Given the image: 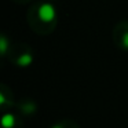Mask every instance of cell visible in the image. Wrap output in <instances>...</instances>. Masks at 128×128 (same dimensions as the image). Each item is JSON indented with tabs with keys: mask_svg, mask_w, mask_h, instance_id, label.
Returning a JSON list of instances; mask_svg holds the SVG:
<instances>
[{
	"mask_svg": "<svg viewBox=\"0 0 128 128\" xmlns=\"http://www.w3.org/2000/svg\"><path fill=\"white\" fill-rule=\"evenodd\" d=\"M56 10L52 3L43 2L29 11V24L39 33H50L55 28Z\"/></svg>",
	"mask_w": 128,
	"mask_h": 128,
	"instance_id": "6da1fadb",
	"label": "cell"
},
{
	"mask_svg": "<svg viewBox=\"0 0 128 128\" xmlns=\"http://www.w3.org/2000/svg\"><path fill=\"white\" fill-rule=\"evenodd\" d=\"M114 40L121 48L128 50V22H120L114 29Z\"/></svg>",
	"mask_w": 128,
	"mask_h": 128,
	"instance_id": "7a4b0ae2",
	"label": "cell"
},
{
	"mask_svg": "<svg viewBox=\"0 0 128 128\" xmlns=\"http://www.w3.org/2000/svg\"><path fill=\"white\" fill-rule=\"evenodd\" d=\"M15 2H18V3H26V2H29V0H15Z\"/></svg>",
	"mask_w": 128,
	"mask_h": 128,
	"instance_id": "3957f363",
	"label": "cell"
}]
</instances>
